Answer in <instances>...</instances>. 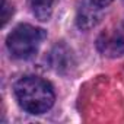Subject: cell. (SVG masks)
I'll list each match as a JSON object with an SVG mask.
<instances>
[{
	"label": "cell",
	"mask_w": 124,
	"mask_h": 124,
	"mask_svg": "<svg viewBox=\"0 0 124 124\" xmlns=\"http://www.w3.org/2000/svg\"><path fill=\"white\" fill-rule=\"evenodd\" d=\"M15 95L19 105L29 114H44L47 112L55 99L53 86L38 78L25 76L15 83Z\"/></svg>",
	"instance_id": "obj_1"
},
{
	"label": "cell",
	"mask_w": 124,
	"mask_h": 124,
	"mask_svg": "<svg viewBox=\"0 0 124 124\" xmlns=\"http://www.w3.org/2000/svg\"><path fill=\"white\" fill-rule=\"evenodd\" d=\"M99 19H101V8L95 6L89 0H85L82 6L78 9L76 22H78V26L82 29H89L95 26L99 22Z\"/></svg>",
	"instance_id": "obj_4"
},
{
	"label": "cell",
	"mask_w": 124,
	"mask_h": 124,
	"mask_svg": "<svg viewBox=\"0 0 124 124\" xmlns=\"http://www.w3.org/2000/svg\"><path fill=\"white\" fill-rule=\"evenodd\" d=\"M45 37L47 34L42 28L29 23H21L15 26L13 31L8 35L6 45L12 57L26 60L31 58L39 50Z\"/></svg>",
	"instance_id": "obj_2"
},
{
	"label": "cell",
	"mask_w": 124,
	"mask_h": 124,
	"mask_svg": "<svg viewBox=\"0 0 124 124\" xmlns=\"http://www.w3.org/2000/svg\"><path fill=\"white\" fill-rule=\"evenodd\" d=\"M31 12L39 21H48L57 0H28Z\"/></svg>",
	"instance_id": "obj_5"
},
{
	"label": "cell",
	"mask_w": 124,
	"mask_h": 124,
	"mask_svg": "<svg viewBox=\"0 0 124 124\" xmlns=\"http://www.w3.org/2000/svg\"><path fill=\"white\" fill-rule=\"evenodd\" d=\"M98 50L107 57H118L124 54V37L118 32H104L96 41Z\"/></svg>",
	"instance_id": "obj_3"
},
{
	"label": "cell",
	"mask_w": 124,
	"mask_h": 124,
	"mask_svg": "<svg viewBox=\"0 0 124 124\" xmlns=\"http://www.w3.org/2000/svg\"><path fill=\"white\" fill-rule=\"evenodd\" d=\"M89 2H92L95 6H98V8H107L108 5H111V2L112 0H89Z\"/></svg>",
	"instance_id": "obj_6"
}]
</instances>
